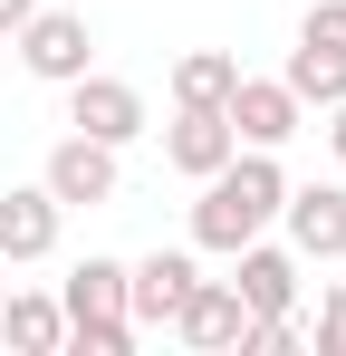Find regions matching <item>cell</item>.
I'll list each match as a JSON object with an SVG mask.
<instances>
[{
  "instance_id": "1",
  "label": "cell",
  "mask_w": 346,
  "mask_h": 356,
  "mask_svg": "<svg viewBox=\"0 0 346 356\" xmlns=\"http://www.w3.org/2000/svg\"><path fill=\"white\" fill-rule=\"evenodd\" d=\"M279 202H288V174H279V154L270 145H240L222 174H202V202H192V250H240V241H260L270 222H279Z\"/></svg>"
},
{
  "instance_id": "2",
  "label": "cell",
  "mask_w": 346,
  "mask_h": 356,
  "mask_svg": "<svg viewBox=\"0 0 346 356\" xmlns=\"http://www.w3.org/2000/svg\"><path fill=\"white\" fill-rule=\"evenodd\" d=\"M58 308H67V347H77V356H125V347H135L125 260H106V250H87V260L58 280Z\"/></svg>"
},
{
  "instance_id": "3",
  "label": "cell",
  "mask_w": 346,
  "mask_h": 356,
  "mask_svg": "<svg viewBox=\"0 0 346 356\" xmlns=\"http://www.w3.org/2000/svg\"><path fill=\"white\" fill-rule=\"evenodd\" d=\"M10 49H19V67L39 77V87H67V77H87L97 67V29H87V10H29L19 29H10Z\"/></svg>"
},
{
  "instance_id": "4",
  "label": "cell",
  "mask_w": 346,
  "mask_h": 356,
  "mask_svg": "<svg viewBox=\"0 0 346 356\" xmlns=\"http://www.w3.org/2000/svg\"><path fill=\"white\" fill-rule=\"evenodd\" d=\"M145 87H125V77H106V67H87V77H67V135H97V145H135L145 135Z\"/></svg>"
},
{
  "instance_id": "5",
  "label": "cell",
  "mask_w": 346,
  "mask_h": 356,
  "mask_svg": "<svg viewBox=\"0 0 346 356\" xmlns=\"http://www.w3.org/2000/svg\"><path fill=\"white\" fill-rule=\"evenodd\" d=\"M298 270H308V260H298L288 241H270V232L231 250V289H240L250 318H298Z\"/></svg>"
},
{
  "instance_id": "6",
  "label": "cell",
  "mask_w": 346,
  "mask_h": 356,
  "mask_svg": "<svg viewBox=\"0 0 346 356\" xmlns=\"http://www.w3.org/2000/svg\"><path fill=\"white\" fill-rule=\"evenodd\" d=\"M222 116H231L240 145H270V154H279L288 135L308 125V106L288 97V77H250V67H240V77H231V97H222Z\"/></svg>"
},
{
  "instance_id": "7",
  "label": "cell",
  "mask_w": 346,
  "mask_h": 356,
  "mask_svg": "<svg viewBox=\"0 0 346 356\" xmlns=\"http://www.w3.org/2000/svg\"><path fill=\"white\" fill-rule=\"evenodd\" d=\"M39 183H49L67 212H97V202H115V145H97V135H58L49 164H39Z\"/></svg>"
},
{
  "instance_id": "8",
  "label": "cell",
  "mask_w": 346,
  "mask_h": 356,
  "mask_svg": "<svg viewBox=\"0 0 346 356\" xmlns=\"http://www.w3.org/2000/svg\"><path fill=\"white\" fill-rule=\"evenodd\" d=\"M192 250H145V260H125V318H135V337L145 327H173V308L192 298Z\"/></svg>"
},
{
  "instance_id": "9",
  "label": "cell",
  "mask_w": 346,
  "mask_h": 356,
  "mask_svg": "<svg viewBox=\"0 0 346 356\" xmlns=\"http://www.w3.org/2000/svg\"><path fill=\"white\" fill-rule=\"evenodd\" d=\"M279 232L298 260H346V183H288Z\"/></svg>"
},
{
  "instance_id": "10",
  "label": "cell",
  "mask_w": 346,
  "mask_h": 356,
  "mask_svg": "<svg viewBox=\"0 0 346 356\" xmlns=\"http://www.w3.org/2000/svg\"><path fill=\"white\" fill-rule=\"evenodd\" d=\"M58 222H67V202H58L49 183H10V193H0V260H10V270H19V260H49Z\"/></svg>"
},
{
  "instance_id": "11",
  "label": "cell",
  "mask_w": 346,
  "mask_h": 356,
  "mask_svg": "<svg viewBox=\"0 0 346 356\" xmlns=\"http://www.w3.org/2000/svg\"><path fill=\"white\" fill-rule=\"evenodd\" d=\"M231 154H240V135H231V116L222 106H173V125H164V164L173 174H222Z\"/></svg>"
},
{
  "instance_id": "12",
  "label": "cell",
  "mask_w": 346,
  "mask_h": 356,
  "mask_svg": "<svg viewBox=\"0 0 346 356\" xmlns=\"http://www.w3.org/2000/svg\"><path fill=\"white\" fill-rule=\"evenodd\" d=\"M240 318H250V308H240L231 280H192V298L173 308V337L202 347V356H231V347H240Z\"/></svg>"
},
{
  "instance_id": "13",
  "label": "cell",
  "mask_w": 346,
  "mask_h": 356,
  "mask_svg": "<svg viewBox=\"0 0 346 356\" xmlns=\"http://www.w3.org/2000/svg\"><path fill=\"white\" fill-rule=\"evenodd\" d=\"M0 337H10L19 356H58V347H67V308H58V298L10 289V298H0Z\"/></svg>"
},
{
  "instance_id": "14",
  "label": "cell",
  "mask_w": 346,
  "mask_h": 356,
  "mask_svg": "<svg viewBox=\"0 0 346 356\" xmlns=\"http://www.w3.org/2000/svg\"><path fill=\"white\" fill-rule=\"evenodd\" d=\"M279 77H288V97H298V106H318V116H327V106L346 97V49H308V39H298Z\"/></svg>"
},
{
  "instance_id": "15",
  "label": "cell",
  "mask_w": 346,
  "mask_h": 356,
  "mask_svg": "<svg viewBox=\"0 0 346 356\" xmlns=\"http://www.w3.org/2000/svg\"><path fill=\"white\" fill-rule=\"evenodd\" d=\"M231 77H240L231 49H183V58H173V106H222Z\"/></svg>"
},
{
  "instance_id": "16",
  "label": "cell",
  "mask_w": 346,
  "mask_h": 356,
  "mask_svg": "<svg viewBox=\"0 0 346 356\" xmlns=\"http://www.w3.org/2000/svg\"><path fill=\"white\" fill-rule=\"evenodd\" d=\"M308 337H298V318H240V347L231 356H298Z\"/></svg>"
},
{
  "instance_id": "17",
  "label": "cell",
  "mask_w": 346,
  "mask_h": 356,
  "mask_svg": "<svg viewBox=\"0 0 346 356\" xmlns=\"http://www.w3.org/2000/svg\"><path fill=\"white\" fill-rule=\"evenodd\" d=\"M298 39H308V49H346V0H318V10L298 19Z\"/></svg>"
},
{
  "instance_id": "18",
  "label": "cell",
  "mask_w": 346,
  "mask_h": 356,
  "mask_svg": "<svg viewBox=\"0 0 346 356\" xmlns=\"http://www.w3.org/2000/svg\"><path fill=\"white\" fill-rule=\"evenodd\" d=\"M318 356H346V280L318 298Z\"/></svg>"
},
{
  "instance_id": "19",
  "label": "cell",
  "mask_w": 346,
  "mask_h": 356,
  "mask_svg": "<svg viewBox=\"0 0 346 356\" xmlns=\"http://www.w3.org/2000/svg\"><path fill=\"white\" fill-rule=\"evenodd\" d=\"M327 154H337V164H346V97H337V106H327Z\"/></svg>"
},
{
  "instance_id": "20",
  "label": "cell",
  "mask_w": 346,
  "mask_h": 356,
  "mask_svg": "<svg viewBox=\"0 0 346 356\" xmlns=\"http://www.w3.org/2000/svg\"><path fill=\"white\" fill-rule=\"evenodd\" d=\"M29 10H39V0H0V39H10V29H19Z\"/></svg>"
},
{
  "instance_id": "21",
  "label": "cell",
  "mask_w": 346,
  "mask_h": 356,
  "mask_svg": "<svg viewBox=\"0 0 346 356\" xmlns=\"http://www.w3.org/2000/svg\"><path fill=\"white\" fill-rule=\"evenodd\" d=\"M0 298H10V260H0Z\"/></svg>"
}]
</instances>
